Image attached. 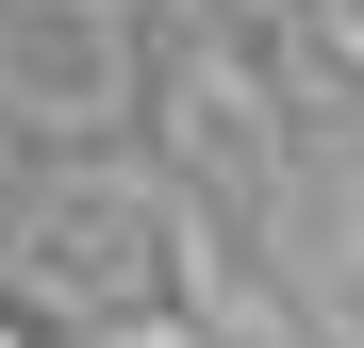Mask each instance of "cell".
Returning <instances> with one entry per match:
<instances>
[{"label": "cell", "mask_w": 364, "mask_h": 348, "mask_svg": "<svg viewBox=\"0 0 364 348\" xmlns=\"http://www.w3.org/2000/svg\"><path fill=\"white\" fill-rule=\"evenodd\" d=\"M182 299V216L149 183H83L67 216L33 232L17 299H0V348H83V332H149Z\"/></svg>", "instance_id": "1"}]
</instances>
